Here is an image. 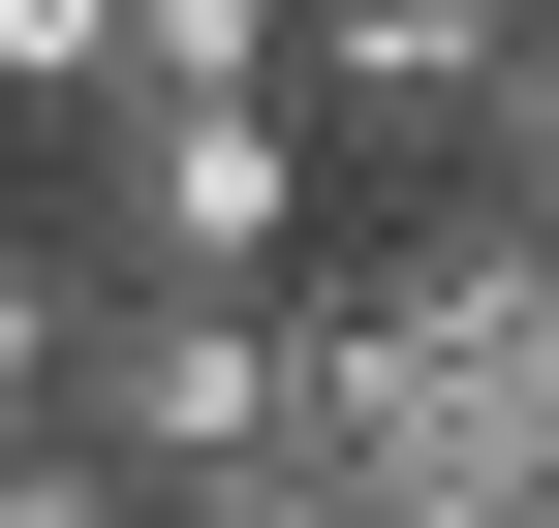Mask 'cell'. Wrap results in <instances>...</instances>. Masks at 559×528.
I'll return each mask as SVG.
<instances>
[{"mask_svg":"<svg viewBox=\"0 0 559 528\" xmlns=\"http://www.w3.org/2000/svg\"><path fill=\"white\" fill-rule=\"evenodd\" d=\"M0 528H124V497H94V467H62V435H0Z\"/></svg>","mask_w":559,"mask_h":528,"instance_id":"7","label":"cell"},{"mask_svg":"<svg viewBox=\"0 0 559 528\" xmlns=\"http://www.w3.org/2000/svg\"><path fill=\"white\" fill-rule=\"evenodd\" d=\"M466 187H498V218L559 249V0H528V32H498V94H466Z\"/></svg>","mask_w":559,"mask_h":528,"instance_id":"4","label":"cell"},{"mask_svg":"<svg viewBox=\"0 0 559 528\" xmlns=\"http://www.w3.org/2000/svg\"><path fill=\"white\" fill-rule=\"evenodd\" d=\"M32 249L62 280H311V124H280V62H94Z\"/></svg>","mask_w":559,"mask_h":528,"instance_id":"1","label":"cell"},{"mask_svg":"<svg viewBox=\"0 0 559 528\" xmlns=\"http://www.w3.org/2000/svg\"><path fill=\"white\" fill-rule=\"evenodd\" d=\"M62 311H94V280H62V249L0 218V435H62Z\"/></svg>","mask_w":559,"mask_h":528,"instance_id":"5","label":"cell"},{"mask_svg":"<svg viewBox=\"0 0 559 528\" xmlns=\"http://www.w3.org/2000/svg\"><path fill=\"white\" fill-rule=\"evenodd\" d=\"M280 435H311V343H280V280H94V311H62V467H94L124 528L280 497Z\"/></svg>","mask_w":559,"mask_h":528,"instance_id":"2","label":"cell"},{"mask_svg":"<svg viewBox=\"0 0 559 528\" xmlns=\"http://www.w3.org/2000/svg\"><path fill=\"white\" fill-rule=\"evenodd\" d=\"M94 62H124V0H0V124H62Z\"/></svg>","mask_w":559,"mask_h":528,"instance_id":"6","label":"cell"},{"mask_svg":"<svg viewBox=\"0 0 559 528\" xmlns=\"http://www.w3.org/2000/svg\"><path fill=\"white\" fill-rule=\"evenodd\" d=\"M498 32H528V0H280V124H311V187H342V156L436 187L466 94H498Z\"/></svg>","mask_w":559,"mask_h":528,"instance_id":"3","label":"cell"}]
</instances>
